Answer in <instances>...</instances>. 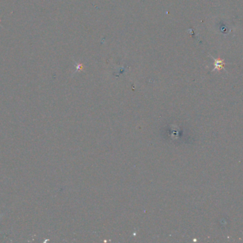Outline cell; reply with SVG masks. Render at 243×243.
I'll list each match as a JSON object with an SVG mask.
<instances>
[{"label": "cell", "mask_w": 243, "mask_h": 243, "mask_svg": "<svg viewBox=\"0 0 243 243\" xmlns=\"http://www.w3.org/2000/svg\"><path fill=\"white\" fill-rule=\"evenodd\" d=\"M0 22H1V19H0Z\"/></svg>", "instance_id": "cell-1"}]
</instances>
